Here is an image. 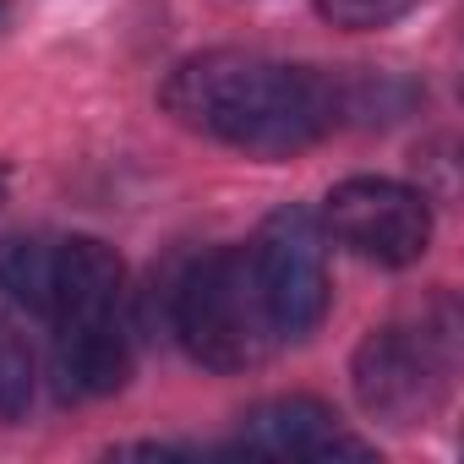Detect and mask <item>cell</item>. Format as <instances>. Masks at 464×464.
I'll list each match as a JSON object with an SVG mask.
<instances>
[{
	"mask_svg": "<svg viewBox=\"0 0 464 464\" xmlns=\"http://www.w3.org/2000/svg\"><path fill=\"white\" fill-rule=\"evenodd\" d=\"M448 377H453L448 334H431L426 323L420 328H410V323L372 328L350 361L361 410L388 426H426L448 404Z\"/></svg>",
	"mask_w": 464,
	"mask_h": 464,
	"instance_id": "3",
	"label": "cell"
},
{
	"mask_svg": "<svg viewBox=\"0 0 464 464\" xmlns=\"http://www.w3.org/2000/svg\"><path fill=\"white\" fill-rule=\"evenodd\" d=\"M0 290L34 317H50V290H55V241L44 236H12L0 241Z\"/></svg>",
	"mask_w": 464,
	"mask_h": 464,
	"instance_id": "9",
	"label": "cell"
},
{
	"mask_svg": "<svg viewBox=\"0 0 464 464\" xmlns=\"http://www.w3.org/2000/svg\"><path fill=\"white\" fill-rule=\"evenodd\" d=\"M0 191H6V180H0Z\"/></svg>",
	"mask_w": 464,
	"mask_h": 464,
	"instance_id": "13",
	"label": "cell"
},
{
	"mask_svg": "<svg viewBox=\"0 0 464 464\" xmlns=\"http://www.w3.org/2000/svg\"><path fill=\"white\" fill-rule=\"evenodd\" d=\"M164 110L252 159H290L339 126L334 77L252 50H202L164 77Z\"/></svg>",
	"mask_w": 464,
	"mask_h": 464,
	"instance_id": "1",
	"label": "cell"
},
{
	"mask_svg": "<svg viewBox=\"0 0 464 464\" xmlns=\"http://www.w3.org/2000/svg\"><path fill=\"white\" fill-rule=\"evenodd\" d=\"M34 350L28 339L12 328V323H0V420H17L28 404H34Z\"/></svg>",
	"mask_w": 464,
	"mask_h": 464,
	"instance_id": "10",
	"label": "cell"
},
{
	"mask_svg": "<svg viewBox=\"0 0 464 464\" xmlns=\"http://www.w3.org/2000/svg\"><path fill=\"white\" fill-rule=\"evenodd\" d=\"M0 17H6V0H0Z\"/></svg>",
	"mask_w": 464,
	"mask_h": 464,
	"instance_id": "12",
	"label": "cell"
},
{
	"mask_svg": "<svg viewBox=\"0 0 464 464\" xmlns=\"http://www.w3.org/2000/svg\"><path fill=\"white\" fill-rule=\"evenodd\" d=\"M415 6H420V0H317V12L334 28H344V34H377L388 23L410 17Z\"/></svg>",
	"mask_w": 464,
	"mask_h": 464,
	"instance_id": "11",
	"label": "cell"
},
{
	"mask_svg": "<svg viewBox=\"0 0 464 464\" xmlns=\"http://www.w3.org/2000/svg\"><path fill=\"white\" fill-rule=\"evenodd\" d=\"M236 448L268 453V459H372V448L355 431H344V420L323 399H306V393L252 404L241 415Z\"/></svg>",
	"mask_w": 464,
	"mask_h": 464,
	"instance_id": "6",
	"label": "cell"
},
{
	"mask_svg": "<svg viewBox=\"0 0 464 464\" xmlns=\"http://www.w3.org/2000/svg\"><path fill=\"white\" fill-rule=\"evenodd\" d=\"M126 295V268L115 257V246L93 241V236H72L55 241V290H50V323H93V317H115Z\"/></svg>",
	"mask_w": 464,
	"mask_h": 464,
	"instance_id": "7",
	"label": "cell"
},
{
	"mask_svg": "<svg viewBox=\"0 0 464 464\" xmlns=\"http://www.w3.org/2000/svg\"><path fill=\"white\" fill-rule=\"evenodd\" d=\"M55 377L66 399H104L131 377V334L126 317H93L55 328Z\"/></svg>",
	"mask_w": 464,
	"mask_h": 464,
	"instance_id": "8",
	"label": "cell"
},
{
	"mask_svg": "<svg viewBox=\"0 0 464 464\" xmlns=\"http://www.w3.org/2000/svg\"><path fill=\"white\" fill-rule=\"evenodd\" d=\"M252 252V274H257V290L268 301V317L279 328V339H306L323 328L328 317V241H323V224L306 213V208H279L257 241L246 246Z\"/></svg>",
	"mask_w": 464,
	"mask_h": 464,
	"instance_id": "5",
	"label": "cell"
},
{
	"mask_svg": "<svg viewBox=\"0 0 464 464\" xmlns=\"http://www.w3.org/2000/svg\"><path fill=\"white\" fill-rule=\"evenodd\" d=\"M323 236L350 246L366 263L410 268L431 246V202L426 191L382 175H350L323 197Z\"/></svg>",
	"mask_w": 464,
	"mask_h": 464,
	"instance_id": "4",
	"label": "cell"
},
{
	"mask_svg": "<svg viewBox=\"0 0 464 464\" xmlns=\"http://www.w3.org/2000/svg\"><path fill=\"white\" fill-rule=\"evenodd\" d=\"M175 334L208 372H252L274 355L279 328L268 317L246 246H218L186 268L175 290Z\"/></svg>",
	"mask_w": 464,
	"mask_h": 464,
	"instance_id": "2",
	"label": "cell"
}]
</instances>
